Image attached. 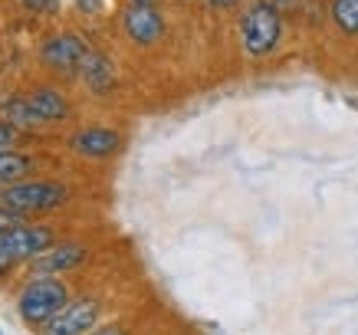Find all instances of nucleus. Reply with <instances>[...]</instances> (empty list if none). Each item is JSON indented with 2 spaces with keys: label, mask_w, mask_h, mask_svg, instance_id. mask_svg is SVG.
I'll return each instance as SVG.
<instances>
[{
  "label": "nucleus",
  "mask_w": 358,
  "mask_h": 335,
  "mask_svg": "<svg viewBox=\"0 0 358 335\" xmlns=\"http://www.w3.org/2000/svg\"><path fill=\"white\" fill-rule=\"evenodd\" d=\"M237 36L247 59H270L282 46V36H286L282 10L273 0H250L247 7L240 10Z\"/></svg>",
  "instance_id": "f257e3e1"
},
{
  "label": "nucleus",
  "mask_w": 358,
  "mask_h": 335,
  "mask_svg": "<svg viewBox=\"0 0 358 335\" xmlns=\"http://www.w3.org/2000/svg\"><path fill=\"white\" fill-rule=\"evenodd\" d=\"M69 201V187L63 181H40V178H27L20 184L0 187V204L20 217L30 214H46L56 211Z\"/></svg>",
  "instance_id": "f03ea898"
},
{
  "label": "nucleus",
  "mask_w": 358,
  "mask_h": 335,
  "mask_svg": "<svg viewBox=\"0 0 358 335\" xmlns=\"http://www.w3.org/2000/svg\"><path fill=\"white\" fill-rule=\"evenodd\" d=\"M66 303H69V290H66L63 280H56V276H33L20 290L17 309H20V319L27 325H46Z\"/></svg>",
  "instance_id": "7ed1b4c3"
},
{
  "label": "nucleus",
  "mask_w": 358,
  "mask_h": 335,
  "mask_svg": "<svg viewBox=\"0 0 358 335\" xmlns=\"http://www.w3.org/2000/svg\"><path fill=\"white\" fill-rule=\"evenodd\" d=\"M119 27L122 36L131 46H158L168 36V20H164L162 7H148V3H125L119 13Z\"/></svg>",
  "instance_id": "20e7f679"
},
{
  "label": "nucleus",
  "mask_w": 358,
  "mask_h": 335,
  "mask_svg": "<svg viewBox=\"0 0 358 335\" xmlns=\"http://www.w3.org/2000/svg\"><path fill=\"white\" fill-rule=\"evenodd\" d=\"M89 40L83 33H50L40 43V63L56 73H79L83 59L89 56Z\"/></svg>",
  "instance_id": "39448f33"
},
{
  "label": "nucleus",
  "mask_w": 358,
  "mask_h": 335,
  "mask_svg": "<svg viewBox=\"0 0 358 335\" xmlns=\"http://www.w3.org/2000/svg\"><path fill=\"white\" fill-rule=\"evenodd\" d=\"M99 322V299L83 296V299H69L59 313L46 322L50 335H89Z\"/></svg>",
  "instance_id": "423d86ee"
},
{
  "label": "nucleus",
  "mask_w": 358,
  "mask_h": 335,
  "mask_svg": "<svg viewBox=\"0 0 358 335\" xmlns=\"http://www.w3.org/2000/svg\"><path fill=\"white\" fill-rule=\"evenodd\" d=\"M122 131L109 129V125H86L69 135V148L79 155V158H92V162H102V158H112V155L122 152Z\"/></svg>",
  "instance_id": "0eeeda50"
},
{
  "label": "nucleus",
  "mask_w": 358,
  "mask_h": 335,
  "mask_svg": "<svg viewBox=\"0 0 358 335\" xmlns=\"http://www.w3.org/2000/svg\"><path fill=\"white\" fill-rule=\"evenodd\" d=\"M89 257V250L83 243H53V247L40 253L36 259H30L33 276H59V273H69L83 266Z\"/></svg>",
  "instance_id": "6e6552de"
},
{
  "label": "nucleus",
  "mask_w": 358,
  "mask_h": 335,
  "mask_svg": "<svg viewBox=\"0 0 358 335\" xmlns=\"http://www.w3.org/2000/svg\"><path fill=\"white\" fill-rule=\"evenodd\" d=\"M79 76H83V86L92 92V96H112L115 86H119V76H115V63L102 50H89V56L79 66Z\"/></svg>",
  "instance_id": "1a4fd4ad"
},
{
  "label": "nucleus",
  "mask_w": 358,
  "mask_h": 335,
  "mask_svg": "<svg viewBox=\"0 0 358 335\" xmlns=\"http://www.w3.org/2000/svg\"><path fill=\"white\" fill-rule=\"evenodd\" d=\"M7 237L13 243V253H17V263L23 259H36L40 253L53 247V230L50 227H40V224H17V227L7 230Z\"/></svg>",
  "instance_id": "9d476101"
},
{
  "label": "nucleus",
  "mask_w": 358,
  "mask_h": 335,
  "mask_svg": "<svg viewBox=\"0 0 358 335\" xmlns=\"http://www.w3.org/2000/svg\"><path fill=\"white\" fill-rule=\"evenodd\" d=\"M27 99L33 102V108H36V115L43 119V125H50V122H66L73 115L69 99L53 86H33L30 92H27Z\"/></svg>",
  "instance_id": "9b49d317"
},
{
  "label": "nucleus",
  "mask_w": 358,
  "mask_h": 335,
  "mask_svg": "<svg viewBox=\"0 0 358 335\" xmlns=\"http://www.w3.org/2000/svg\"><path fill=\"white\" fill-rule=\"evenodd\" d=\"M329 20L345 40H358V0H329Z\"/></svg>",
  "instance_id": "f8f14e48"
},
{
  "label": "nucleus",
  "mask_w": 358,
  "mask_h": 335,
  "mask_svg": "<svg viewBox=\"0 0 358 335\" xmlns=\"http://www.w3.org/2000/svg\"><path fill=\"white\" fill-rule=\"evenodd\" d=\"M3 119L10 122V125H17L20 131H36L43 125V119L36 115V108H33V102L27 96L7 99V102H3Z\"/></svg>",
  "instance_id": "ddd939ff"
},
{
  "label": "nucleus",
  "mask_w": 358,
  "mask_h": 335,
  "mask_svg": "<svg viewBox=\"0 0 358 335\" xmlns=\"http://www.w3.org/2000/svg\"><path fill=\"white\" fill-rule=\"evenodd\" d=\"M33 174V158L23 152H3L0 155V187L20 184Z\"/></svg>",
  "instance_id": "4468645a"
},
{
  "label": "nucleus",
  "mask_w": 358,
  "mask_h": 335,
  "mask_svg": "<svg viewBox=\"0 0 358 335\" xmlns=\"http://www.w3.org/2000/svg\"><path fill=\"white\" fill-rule=\"evenodd\" d=\"M20 135H23V131L17 129V125H10L7 119H0V155H3V152H17Z\"/></svg>",
  "instance_id": "2eb2a0df"
},
{
  "label": "nucleus",
  "mask_w": 358,
  "mask_h": 335,
  "mask_svg": "<svg viewBox=\"0 0 358 335\" xmlns=\"http://www.w3.org/2000/svg\"><path fill=\"white\" fill-rule=\"evenodd\" d=\"M20 7L27 13H36V17H53V13H59V0H20Z\"/></svg>",
  "instance_id": "dca6fc26"
},
{
  "label": "nucleus",
  "mask_w": 358,
  "mask_h": 335,
  "mask_svg": "<svg viewBox=\"0 0 358 335\" xmlns=\"http://www.w3.org/2000/svg\"><path fill=\"white\" fill-rule=\"evenodd\" d=\"M13 263H17V253H13V243L7 234H0V276L10 270Z\"/></svg>",
  "instance_id": "f3484780"
},
{
  "label": "nucleus",
  "mask_w": 358,
  "mask_h": 335,
  "mask_svg": "<svg viewBox=\"0 0 358 335\" xmlns=\"http://www.w3.org/2000/svg\"><path fill=\"white\" fill-rule=\"evenodd\" d=\"M17 224H23V217L13 214V211H7V207L0 204V234H7V230L17 227Z\"/></svg>",
  "instance_id": "a211bd4d"
},
{
  "label": "nucleus",
  "mask_w": 358,
  "mask_h": 335,
  "mask_svg": "<svg viewBox=\"0 0 358 335\" xmlns=\"http://www.w3.org/2000/svg\"><path fill=\"white\" fill-rule=\"evenodd\" d=\"M207 7H210V10H240V3H243V0H204Z\"/></svg>",
  "instance_id": "6ab92c4d"
},
{
  "label": "nucleus",
  "mask_w": 358,
  "mask_h": 335,
  "mask_svg": "<svg viewBox=\"0 0 358 335\" xmlns=\"http://www.w3.org/2000/svg\"><path fill=\"white\" fill-rule=\"evenodd\" d=\"M89 335H129L125 332V325H119V322H109V325H96Z\"/></svg>",
  "instance_id": "aec40b11"
},
{
  "label": "nucleus",
  "mask_w": 358,
  "mask_h": 335,
  "mask_svg": "<svg viewBox=\"0 0 358 335\" xmlns=\"http://www.w3.org/2000/svg\"><path fill=\"white\" fill-rule=\"evenodd\" d=\"M102 3H106V0H76V10L79 13H99Z\"/></svg>",
  "instance_id": "412c9836"
},
{
  "label": "nucleus",
  "mask_w": 358,
  "mask_h": 335,
  "mask_svg": "<svg viewBox=\"0 0 358 335\" xmlns=\"http://www.w3.org/2000/svg\"><path fill=\"white\" fill-rule=\"evenodd\" d=\"M125 3H148V7H162L164 0H125Z\"/></svg>",
  "instance_id": "4be33fe9"
}]
</instances>
